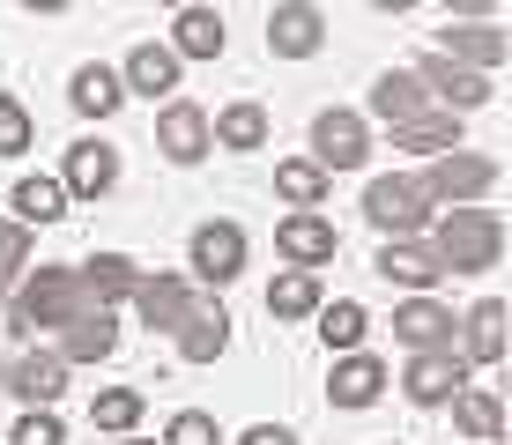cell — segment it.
I'll use <instances>...</instances> for the list:
<instances>
[{
  "label": "cell",
  "mask_w": 512,
  "mask_h": 445,
  "mask_svg": "<svg viewBox=\"0 0 512 445\" xmlns=\"http://www.w3.org/2000/svg\"><path fill=\"white\" fill-rule=\"evenodd\" d=\"M8 334L15 342H30V334H60V327H75L82 312H97V297L82 290V275L75 267H23V282L8 290Z\"/></svg>",
  "instance_id": "cell-1"
},
{
  "label": "cell",
  "mask_w": 512,
  "mask_h": 445,
  "mask_svg": "<svg viewBox=\"0 0 512 445\" xmlns=\"http://www.w3.org/2000/svg\"><path fill=\"white\" fill-rule=\"evenodd\" d=\"M431 253L446 260V275H483V267H498L505 253V223H498V208H446V216H431Z\"/></svg>",
  "instance_id": "cell-2"
},
{
  "label": "cell",
  "mask_w": 512,
  "mask_h": 445,
  "mask_svg": "<svg viewBox=\"0 0 512 445\" xmlns=\"http://www.w3.org/2000/svg\"><path fill=\"white\" fill-rule=\"evenodd\" d=\"M364 216H372V230H386V238H423L431 230V193L416 186V171H386L364 186Z\"/></svg>",
  "instance_id": "cell-3"
},
{
  "label": "cell",
  "mask_w": 512,
  "mask_h": 445,
  "mask_svg": "<svg viewBox=\"0 0 512 445\" xmlns=\"http://www.w3.org/2000/svg\"><path fill=\"white\" fill-rule=\"evenodd\" d=\"M416 186L431 193V208H468V201H483V193L498 186V164H490V156H468V149H446V156H431V164L416 171Z\"/></svg>",
  "instance_id": "cell-4"
},
{
  "label": "cell",
  "mask_w": 512,
  "mask_h": 445,
  "mask_svg": "<svg viewBox=\"0 0 512 445\" xmlns=\"http://www.w3.org/2000/svg\"><path fill=\"white\" fill-rule=\"evenodd\" d=\"M416 82H423V97L438 104V112H483L490 97H498V82L490 75H475V67H461V60H446V52H423L416 60Z\"/></svg>",
  "instance_id": "cell-5"
},
{
  "label": "cell",
  "mask_w": 512,
  "mask_h": 445,
  "mask_svg": "<svg viewBox=\"0 0 512 445\" xmlns=\"http://www.w3.org/2000/svg\"><path fill=\"white\" fill-rule=\"evenodd\" d=\"M364 156H372V119L327 104V112L312 119V164L334 178V171H364Z\"/></svg>",
  "instance_id": "cell-6"
},
{
  "label": "cell",
  "mask_w": 512,
  "mask_h": 445,
  "mask_svg": "<svg viewBox=\"0 0 512 445\" xmlns=\"http://www.w3.org/2000/svg\"><path fill=\"white\" fill-rule=\"evenodd\" d=\"M245 253H253V245H245L238 223H201L186 238V267L208 282V290H231V282L245 275Z\"/></svg>",
  "instance_id": "cell-7"
},
{
  "label": "cell",
  "mask_w": 512,
  "mask_h": 445,
  "mask_svg": "<svg viewBox=\"0 0 512 445\" xmlns=\"http://www.w3.org/2000/svg\"><path fill=\"white\" fill-rule=\"evenodd\" d=\"M0 386H8L23 408H52V401L67 394V356L52 349V342L45 349H15L8 364H0Z\"/></svg>",
  "instance_id": "cell-8"
},
{
  "label": "cell",
  "mask_w": 512,
  "mask_h": 445,
  "mask_svg": "<svg viewBox=\"0 0 512 445\" xmlns=\"http://www.w3.org/2000/svg\"><path fill=\"white\" fill-rule=\"evenodd\" d=\"M461 386H468V356L461 349H416L409 371H401V394L416 408H446Z\"/></svg>",
  "instance_id": "cell-9"
},
{
  "label": "cell",
  "mask_w": 512,
  "mask_h": 445,
  "mask_svg": "<svg viewBox=\"0 0 512 445\" xmlns=\"http://www.w3.org/2000/svg\"><path fill=\"white\" fill-rule=\"evenodd\" d=\"M275 253L290 267H312V275H320V267L342 253V230H334L320 208H290V216L275 223Z\"/></svg>",
  "instance_id": "cell-10"
},
{
  "label": "cell",
  "mask_w": 512,
  "mask_h": 445,
  "mask_svg": "<svg viewBox=\"0 0 512 445\" xmlns=\"http://www.w3.org/2000/svg\"><path fill=\"white\" fill-rule=\"evenodd\" d=\"M372 267L394 282V290H409V297H431L438 282H446V260L431 253V238H386Z\"/></svg>",
  "instance_id": "cell-11"
},
{
  "label": "cell",
  "mask_w": 512,
  "mask_h": 445,
  "mask_svg": "<svg viewBox=\"0 0 512 445\" xmlns=\"http://www.w3.org/2000/svg\"><path fill=\"white\" fill-rule=\"evenodd\" d=\"M156 149H164V164H201L208 149H216V141H208V112L193 97H171L164 112H156Z\"/></svg>",
  "instance_id": "cell-12"
},
{
  "label": "cell",
  "mask_w": 512,
  "mask_h": 445,
  "mask_svg": "<svg viewBox=\"0 0 512 445\" xmlns=\"http://www.w3.org/2000/svg\"><path fill=\"white\" fill-rule=\"evenodd\" d=\"M320 45H327V15L312 8V0H282L268 15V52L275 60H312Z\"/></svg>",
  "instance_id": "cell-13"
},
{
  "label": "cell",
  "mask_w": 512,
  "mask_h": 445,
  "mask_svg": "<svg viewBox=\"0 0 512 445\" xmlns=\"http://www.w3.org/2000/svg\"><path fill=\"white\" fill-rule=\"evenodd\" d=\"M60 186H67V201H104V193L119 186V149L112 141H75L67 149V171H60Z\"/></svg>",
  "instance_id": "cell-14"
},
{
  "label": "cell",
  "mask_w": 512,
  "mask_h": 445,
  "mask_svg": "<svg viewBox=\"0 0 512 445\" xmlns=\"http://www.w3.org/2000/svg\"><path fill=\"white\" fill-rule=\"evenodd\" d=\"M171 342H179V356H186V364H216V356L231 349V312H223L216 297H208V305L193 297V305H186V319L171 327Z\"/></svg>",
  "instance_id": "cell-15"
},
{
  "label": "cell",
  "mask_w": 512,
  "mask_h": 445,
  "mask_svg": "<svg viewBox=\"0 0 512 445\" xmlns=\"http://www.w3.org/2000/svg\"><path fill=\"white\" fill-rule=\"evenodd\" d=\"M438 52H446V60H461V67H475V75H498L505 52H512V38H505L498 23H446V30H438Z\"/></svg>",
  "instance_id": "cell-16"
},
{
  "label": "cell",
  "mask_w": 512,
  "mask_h": 445,
  "mask_svg": "<svg viewBox=\"0 0 512 445\" xmlns=\"http://www.w3.org/2000/svg\"><path fill=\"white\" fill-rule=\"evenodd\" d=\"M186 75V60L171 52L164 38H149V45H134L127 52V67H119V82H127V97H171Z\"/></svg>",
  "instance_id": "cell-17"
},
{
  "label": "cell",
  "mask_w": 512,
  "mask_h": 445,
  "mask_svg": "<svg viewBox=\"0 0 512 445\" xmlns=\"http://www.w3.org/2000/svg\"><path fill=\"white\" fill-rule=\"evenodd\" d=\"M394 342L401 349H453V312L438 305V297H401L394 305Z\"/></svg>",
  "instance_id": "cell-18"
},
{
  "label": "cell",
  "mask_w": 512,
  "mask_h": 445,
  "mask_svg": "<svg viewBox=\"0 0 512 445\" xmlns=\"http://www.w3.org/2000/svg\"><path fill=\"white\" fill-rule=\"evenodd\" d=\"M364 112L386 119V127H409V119H423V112H431V97H423L416 67H386V75L372 82V97H364Z\"/></svg>",
  "instance_id": "cell-19"
},
{
  "label": "cell",
  "mask_w": 512,
  "mask_h": 445,
  "mask_svg": "<svg viewBox=\"0 0 512 445\" xmlns=\"http://www.w3.org/2000/svg\"><path fill=\"white\" fill-rule=\"evenodd\" d=\"M386 379H394V371H386L379 356L349 349V356H334V379H327V394H334V408H372V401L386 394Z\"/></svg>",
  "instance_id": "cell-20"
},
{
  "label": "cell",
  "mask_w": 512,
  "mask_h": 445,
  "mask_svg": "<svg viewBox=\"0 0 512 445\" xmlns=\"http://www.w3.org/2000/svg\"><path fill=\"white\" fill-rule=\"evenodd\" d=\"M179 60H223V45H231V30H223V15L216 8H201V0H186L179 8V23H171V38H164Z\"/></svg>",
  "instance_id": "cell-21"
},
{
  "label": "cell",
  "mask_w": 512,
  "mask_h": 445,
  "mask_svg": "<svg viewBox=\"0 0 512 445\" xmlns=\"http://www.w3.org/2000/svg\"><path fill=\"white\" fill-rule=\"evenodd\" d=\"M52 349H60L67 364H104V356L119 349V319H112V305H97V312H82L75 327H60V334H52Z\"/></svg>",
  "instance_id": "cell-22"
},
{
  "label": "cell",
  "mask_w": 512,
  "mask_h": 445,
  "mask_svg": "<svg viewBox=\"0 0 512 445\" xmlns=\"http://www.w3.org/2000/svg\"><path fill=\"white\" fill-rule=\"evenodd\" d=\"M186 305H193V290H186V275H149L141 267V282H134V312H141V327H179L186 319Z\"/></svg>",
  "instance_id": "cell-23"
},
{
  "label": "cell",
  "mask_w": 512,
  "mask_h": 445,
  "mask_svg": "<svg viewBox=\"0 0 512 445\" xmlns=\"http://www.w3.org/2000/svg\"><path fill=\"white\" fill-rule=\"evenodd\" d=\"M67 104H75L82 119H112L119 104H127V82H119V67L82 60V67H75V82H67Z\"/></svg>",
  "instance_id": "cell-24"
},
{
  "label": "cell",
  "mask_w": 512,
  "mask_h": 445,
  "mask_svg": "<svg viewBox=\"0 0 512 445\" xmlns=\"http://www.w3.org/2000/svg\"><path fill=\"white\" fill-rule=\"evenodd\" d=\"M208 141H216V149H268V104H253V97L223 104V112L208 119Z\"/></svg>",
  "instance_id": "cell-25"
},
{
  "label": "cell",
  "mask_w": 512,
  "mask_h": 445,
  "mask_svg": "<svg viewBox=\"0 0 512 445\" xmlns=\"http://www.w3.org/2000/svg\"><path fill=\"white\" fill-rule=\"evenodd\" d=\"M394 149H409V156H446V149H461V112H423L409 119V127H394Z\"/></svg>",
  "instance_id": "cell-26"
},
{
  "label": "cell",
  "mask_w": 512,
  "mask_h": 445,
  "mask_svg": "<svg viewBox=\"0 0 512 445\" xmlns=\"http://www.w3.org/2000/svg\"><path fill=\"white\" fill-rule=\"evenodd\" d=\"M327 297H320V275L312 267H282V275L268 282V319H312Z\"/></svg>",
  "instance_id": "cell-27"
},
{
  "label": "cell",
  "mask_w": 512,
  "mask_h": 445,
  "mask_svg": "<svg viewBox=\"0 0 512 445\" xmlns=\"http://www.w3.org/2000/svg\"><path fill=\"white\" fill-rule=\"evenodd\" d=\"M75 275H82V290H90V297H97V305H119V297H134V282H141V267H134L127 253H90V260H82V267H75Z\"/></svg>",
  "instance_id": "cell-28"
},
{
  "label": "cell",
  "mask_w": 512,
  "mask_h": 445,
  "mask_svg": "<svg viewBox=\"0 0 512 445\" xmlns=\"http://www.w3.org/2000/svg\"><path fill=\"white\" fill-rule=\"evenodd\" d=\"M453 423L468 431V445H498L505 438V408H498L490 386H461V394H453Z\"/></svg>",
  "instance_id": "cell-29"
},
{
  "label": "cell",
  "mask_w": 512,
  "mask_h": 445,
  "mask_svg": "<svg viewBox=\"0 0 512 445\" xmlns=\"http://www.w3.org/2000/svg\"><path fill=\"white\" fill-rule=\"evenodd\" d=\"M320 319V342L334 349V356H349V349H364V334H372V312L357 305V297H334V305H320L312 312Z\"/></svg>",
  "instance_id": "cell-30"
},
{
  "label": "cell",
  "mask_w": 512,
  "mask_h": 445,
  "mask_svg": "<svg viewBox=\"0 0 512 445\" xmlns=\"http://www.w3.org/2000/svg\"><path fill=\"white\" fill-rule=\"evenodd\" d=\"M8 208H15V223H60L67 216V186L60 178H15V193H8Z\"/></svg>",
  "instance_id": "cell-31"
},
{
  "label": "cell",
  "mask_w": 512,
  "mask_h": 445,
  "mask_svg": "<svg viewBox=\"0 0 512 445\" xmlns=\"http://www.w3.org/2000/svg\"><path fill=\"white\" fill-rule=\"evenodd\" d=\"M461 327H468V364H505V305L498 297H483Z\"/></svg>",
  "instance_id": "cell-32"
},
{
  "label": "cell",
  "mask_w": 512,
  "mask_h": 445,
  "mask_svg": "<svg viewBox=\"0 0 512 445\" xmlns=\"http://www.w3.org/2000/svg\"><path fill=\"white\" fill-rule=\"evenodd\" d=\"M327 186H334V178L312 164V156H290V164H275V193H282L290 208H320Z\"/></svg>",
  "instance_id": "cell-33"
},
{
  "label": "cell",
  "mask_w": 512,
  "mask_h": 445,
  "mask_svg": "<svg viewBox=\"0 0 512 445\" xmlns=\"http://www.w3.org/2000/svg\"><path fill=\"white\" fill-rule=\"evenodd\" d=\"M141 408H149V394H141V386H104V394L90 401V423H97V431H134Z\"/></svg>",
  "instance_id": "cell-34"
},
{
  "label": "cell",
  "mask_w": 512,
  "mask_h": 445,
  "mask_svg": "<svg viewBox=\"0 0 512 445\" xmlns=\"http://www.w3.org/2000/svg\"><path fill=\"white\" fill-rule=\"evenodd\" d=\"M30 223H15V216H0V290H15L23 282V267H30Z\"/></svg>",
  "instance_id": "cell-35"
},
{
  "label": "cell",
  "mask_w": 512,
  "mask_h": 445,
  "mask_svg": "<svg viewBox=\"0 0 512 445\" xmlns=\"http://www.w3.org/2000/svg\"><path fill=\"white\" fill-rule=\"evenodd\" d=\"M164 445H223V431H216L208 408H179V416L164 423Z\"/></svg>",
  "instance_id": "cell-36"
},
{
  "label": "cell",
  "mask_w": 512,
  "mask_h": 445,
  "mask_svg": "<svg viewBox=\"0 0 512 445\" xmlns=\"http://www.w3.org/2000/svg\"><path fill=\"white\" fill-rule=\"evenodd\" d=\"M8 445H67V423L52 416V408H23L15 431H8Z\"/></svg>",
  "instance_id": "cell-37"
},
{
  "label": "cell",
  "mask_w": 512,
  "mask_h": 445,
  "mask_svg": "<svg viewBox=\"0 0 512 445\" xmlns=\"http://www.w3.org/2000/svg\"><path fill=\"white\" fill-rule=\"evenodd\" d=\"M23 149H30V112H23V97L0 89V156H23Z\"/></svg>",
  "instance_id": "cell-38"
},
{
  "label": "cell",
  "mask_w": 512,
  "mask_h": 445,
  "mask_svg": "<svg viewBox=\"0 0 512 445\" xmlns=\"http://www.w3.org/2000/svg\"><path fill=\"white\" fill-rule=\"evenodd\" d=\"M238 445H297V431H290V423H253Z\"/></svg>",
  "instance_id": "cell-39"
},
{
  "label": "cell",
  "mask_w": 512,
  "mask_h": 445,
  "mask_svg": "<svg viewBox=\"0 0 512 445\" xmlns=\"http://www.w3.org/2000/svg\"><path fill=\"white\" fill-rule=\"evenodd\" d=\"M490 8L498 0H446V15H461V23H490Z\"/></svg>",
  "instance_id": "cell-40"
},
{
  "label": "cell",
  "mask_w": 512,
  "mask_h": 445,
  "mask_svg": "<svg viewBox=\"0 0 512 445\" xmlns=\"http://www.w3.org/2000/svg\"><path fill=\"white\" fill-rule=\"evenodd\" d=\"M23 8H30V15H67L75 0H23Z\"/></svg>",
  "instance_id": "cell-41"
},
{
  "label": "cell",
  "mask_w": 512,
  "mask_h": 445,
  "mask_svg": "<svg viewBox=\"0 0 512 445\" xmlns=\"http://www.w3.org/2000/svg\"><path fill=\"white\" fill-rule=\"evenodd\" d=\"M372 8H379V15H401V8H416V0H372Z\"/></svg>",
  "instance_id": "cell-42"
},
{
  "label": "cell",
  "mask_w": 512,
  "mask_h": 445,
  "mask_svg": "<svg viewBox=\"0 0 512 445\" xmlns=\"http://www.w3.org/2000/svg\"><path fill=\"white\" fill-rule=\"evenodd\" d=\"M164 8H186V0H164Z\"/></svg>",
  "instance_id": "cell-43"
},
{
  "label": "cell",
  "mask_w": 512,
  "mask_h": 445,
  "mask_svg": "<svg viewBox=\"0 0 512 445\" xmlns=\"http://www.w3.org/2000/svg\"><path fill=\"white\" fill-rule=\"evenodd\" d=\"M127 445H149V438H127Z\"/></svg>",
  "instance_id": "cell-44"
},
{
  "label": "cell",
  "mask_w": 512,
  "mask_h": 445,
  "mask_svg": "<svg viewBox=\"0 0 512 445\" xmlns=\"http://www.w3.org/2000/svg\"><path fill=\"white\" fill-rule=\"evenodd\" d=\"M0 305H8V290H0Z\"/></svg>",
  "instance_id": "cell-45"
}]
</instances>
